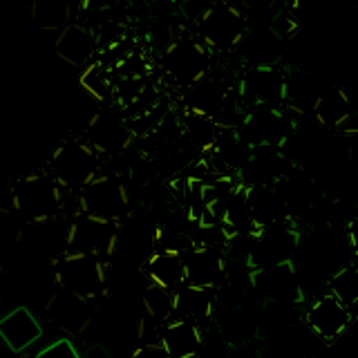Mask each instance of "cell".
<instances>
[{"mask_svg": "<svg viewBox=\"0 0 358 358\" xmlns=\"http://www.w3.org/2000/svg\"><path fill=\"white\" fill-rule=\"evenodd\" d=\"M67 190L56 182L54 175L31 173L20 177L11 188V208L25 224H41L56 220L65 208Z\"/></svg>", "mask_w": 358, "mask_h": 358, "instance_id": "obj_1", "label": "cell"}, {"mask_svg": "<svg viewBox=\"0 0 358 358\" xmlns=\"http://www.w3.org/2000/svg\"><path fill=\"white\" fill-rule=\"evenodd\" d=\"M54 264V282L59 289L90 302L108 294V260L87 253H63Z\"/></svg>", "mask_w": 358, "mask_h": 358, "instance_id": "obj_2", "label": "cell"}, {"mask_svg": "<svg viewBox=\"0 0 358 358\" xmlns=\"http://www.w3.org/2000/svg\"><path fill=\"white\" fill-rule=\"evenodd\" d=\"M101 155L85 139L65 141L50 157V173L67 193H78L101 175Z\"/></svg>", "mask_w": 358, "mask_h": 358, "instance_id": "obj_3", "label": "cell"}, {"mask_svg": "<svg viewBox=\"0 0 358 358\" xmlns=\"http://www.w3.org/2000/svg\"><path fill=\"white\" fill-rule=\"evenodd\" d=\"M162 70L171 83L188 90L210 72V48L199 36H177L162 54Z\"/></svg>", "mask_w": 358, "mask_h": 358, "instance_id": "obj_4", "label": "cell"}, {"mask_svg": "<svg viewBox=\"0 0 358 358\" xmlns=\"http://www.w3.org/2000/svg\"><path fill=\"white\" fill-rule=\"evenodd\" d=\"M78 210L90 217L121 224L130 215V195L117 175H96L85 188L76 193Z\"/></svg>", "mask_w": 358, "mask_h": 358, "instance_id": "obj_5", "label": "cell"}, {"mask_svg": "<svg viewBox=\"0 0 358 358\" xmlns=\"http://www.w3.org/2000/svg\"><path fill=\"white\" fill-rule=\"evenodd\" d=\"M300 231L296 220L257 229L249 240V266L262 268L280 262H291L300 251Z\"/></svg>", "mask_w": 358, "mask_h": 358, "instance_id": "obj_6", "label": "cell"}, {"mask_svg": "<svg viewBox=\"0 0 358 358\" xmlns=\"http://www.w3.org/2000/svg\"><path fill=\"white\" fill-rule=\"evenodd\" d=\"M242 137L251 145H282L296 130V119L285 106H266L255 103L249 106L238 126Z\"/></svg>", "mask_w": 358, "mask_h": 358, "instance_id": "obj_7", "label": "cell"}, {"mask_svg": "<svg viewBox=\"0 0 358 358\" xmlns=\"http://www.w3.org/2000/svg\"><path fill=\"white\" fill-rule=\"evenodd\" d=\"M249 27L251 20L244 14V9L217 0V5L208 11L195 31L208 45L210 52H235Z\"/></svg>", "mask_w": 358, "mask_h": 358, "instance_id": "obj_8", "label": "cell"}, {"mask_svg": "<svg viewBox=\"0 0 358 358\" xmlns=\"http://www.w3.org/2000/svg\"><path fill=\"white\" fill-rule=\"evenodd\" d=\"M119 227L117 222H106L90 217L78 210L70 220V231H67V251L65 253H87L96 257L115 255L117 240H119Z\"/></svg>", "mask_w": 358, "mask_h": 358, "instance_id": "obj_9", "label": "cell"}, {"mask_svg": "<svg viewBox=\"0 0 358 358\" xmlns=\"http://www.w3.org/2000/svg\"><path fill=\"white\" fill-rule=\"evenodd\" d=\"M251 287L266 300L280 302V305L296 307L305 302V289L300 282L298 266L291 262H280L271 266L253 268L251 271Z\"/></svg>", "mask_w": 358, "mask_h": 358, "instance_id": "obj_10", "label": "cell"}, {"mask_svg": "<svg viewBox=\"0 0 358 358\" xmlns=\"http://www.w3.org/2000/svg\"><path fill=\"white\" fill-rule=\"evenodd\" d=\"M302 322L318 336L322 343H336L345 331H350L354 324V313L352 309L343 305L334 294H322L311 302L309 309L305 311Z\"/></svg>", "mask_w": 358, "mask_h": 358, "instance_id": "obj_11", "label": "cell"}, {"mask_svg": "<svg viewBox=\"0 0 358 358\" xmlns=\"http://www.w3.org/2000/svg\"><path fill=\"white\" fill-rule=\"evenodd\" d=\"M287 50V41L271 27V22H251L238 45V59L246 67L280 65Z\"/></svg>", "mask_w": 358, "mask_h": 358, "instance_id": "obj_12", "label": "cell"}, {"mask_svg": "<svg viewBox=\"0 0 358 358\" xmlns=\"http://www.w3.org/2000/svg\"><path fill=\"white\" fill-rule=\"evenodd\" d=\"M186 260V285L220 289L227 280V249L210 244H195L184 251Z\"/></svg>", "mask_w": 358, "mask_h": 358, "instance_id": "obj_13", "label": "cell"}, {"mask_svg": "<svg viewBox=\"0 0 358 358\" xmlns=\"http://www.w3.org/2000/svg\"><path fill=\"white\" fill-rule=\"evenodd\" d=\"M240 94L244 106L266 103V106H285L287 96V72L273 67H246L240 81Z\"/></svg>", "mask_w": 358, "mask_h": 358, "instance_id": "obj_14", "label": "cell"}, {"mask_svg": "<svg viewBox=\"0 0 358 358\" xmlns=\"http://www.w3.org/2000/svg\"><path fill=\"white\" fill-rule=\"evenodd\" d=\"M85 134V141L103 157L123 155L134 139V132L130 130L126 117L115 115V112H99V115H94L87 123Z\"/></svg>", "mask_w": 358, "mask_h": 358, "instance_id": "obj_15", "label": "cell"}, {"mask_svg": "<svg viewBox=\"0 0 358 358\" xmlns=\"http://www.w3.org/2000/svg\"><path fill=\"white\" fill-rule=\"evenodd\" d=\"M296 168L294 159L287 155L282 145H253L251 159L240 173V182L244 186L253 184H271L275 186Z\"/></svg>", "mask_w": 358, "mask_h": 358, "instance_id": "obj_16", "label": "cell"}, {"mask_svg": "<svg viewBox=\"0 0 358 358\" xmlns=\"http://www.w3.org/2000/svg\"><path fill=\"white\" fill-rule=\"evenodd\" d=\"M43 338V324L29 307L18 305L0 318V341L14 354L27 352Z\"/></svg>", "mask_w": 358, "mask_h": 358, "instance_id": "obj_17", "label": "cell"}, {"mask_svg": "<svg viewBox=\"0 0 358 358\" xmlns=\"http://www.w3.org/2000/svg\"><path fill=\"white\" fill-rule=\"evenodd\" d=\"M92 302L59 289L48 302V318L70 336H81L92 322Z\"/></svg>", "mask_w": 358, "mask_h": 358, "instance_id": "obj_18", "label": "cell"}, {"mask_svg": "<svg viewBox=\"0 0 358 358\" xmlns=\"http://www.w3.org/2000/svg\"><path fill=\"white\" fill-rule=\"evenodd\" d=\"M217 307H220L217 289L184 285L175 291L173 318H188L195 320L199 327H206V324L215 322Z\"/></svg>", "mask_w": 358, "mask_h": 358, "instance_id": "obj_19", "label": "cell"}, {"mask_svg": "<svg viewBox=\"0 0 358 358\" xmlns=\"http://www.w3.org/2000/svg\"><path fill=\"white\" fill-rule=\"evenodd\" d=\"M99 50L101 48H99L96 31L85 25H76V22H70L65 29H61L59 38L54 43V52L65 63L81 67V70L96 59Z\"/></svg>", "mask_w": 358, "mask_h": 358, "instance_id": "obj_20", "label": "cell"}, {"mask_svg": "<svg viewBox=\"0 0 358 358\" xmlns=\"http://www.w3.org/2000/svg\"><path fill=\"white\" fill-rule=\"evenodd\" d=\"M159 345L168 358H197L204 347V331L195 320L173 318L162 327Z\"/></svg>", "mask_w": 358, "mask_h": 358, "instance_id": "obj_21", "label": "cell"}, {"mask_svg": "<svg viewBox=\"0 0 358 358\" xmlns=\"http://www.w3.org/2000/svg\"><path fill=\"white\" fill-rule=\"evenodd\" d=\"M311 117L324 130H338L345 134L350 132V123L356 119L350 94L341 85H329V83L324 85Z\"/></svg>", "mask_w": 358, "mask_h": 358, "instance_id": "obj_22", "label": "cell"}, {"mask_svg": "<svg viewBox=\"0 0 358 358\" xmlns=\"http://www.w3.org/2000/svg\"><path fill=\"white\" fill-rule=\"evenodd\" d=\"M141 271L148 282L162 285L171 291H177L186 285V260L184 251L177 249H155L148 260L141 264Z\"/></svg>", "mask_w": 358, "mask_h": 358, "instance_id": "obj_23", "label": "cell"}, {"mask_svg": "<svg viewBox=\"0 0 358 358\" xmlns=\"http://www.w3.org/2000/svg\"><path fill=\"white\" fill-rule=\"evenodd\" d=\"M246 199H249L251 215L257 229L271 227V224H280L287 220H294L285 204L280 190L271 184H253L246 186Z\"/></svg>", "mask_w": 358, "mask_h": 358, "instance_id": "obj_24", "label": "cell"}, {"mask_svg": "<svg viewBox=\"0 0 358 358\" xmlns=\"http://www.w3.org/2000/svg\"><path fill=\"white\" fill-rule=\"evenodd\" d=\"M115 85H117V74L112 67L103 65L96 59L83 67L81 87L94 101H101V103H106V101H115Z\"/></svg>", "mask_w": 358, "mask_h": 358, "instance_id": "obj_25", "label": "cell"}, {"mask_svg": "<svg viewBox=\"0 0 358 358\" xmlns=\"http://www.w3.org/2000/svg\"><path fill=\"white\" fill-rule=\"evenodd\" d=\"M31 18L41 29H65L72 18L70 0H29Z\"/></svg>", "mask_w": 358, "mask_h": 358, "instance_id": "obj_26", "label": "cell"}, {"mask_svg": "<svg viewBox=\"0 0 358 358\" xmlns=\"http://www.w3.org/2000/svg\"><path fill=\"white\" fill-rule=\"evenodd\" d=\"M141 307L145 316H150L159 324H166L168 320H173L175 311V291L166 289L162 285L148 282L143 287L141 294Z\"/></svg>", "mask_w": 358, "mask_h": 358, "instance_id": "obj_27", "label": "cell"}, {"mask_svg": "<svg viewBox=\"0 0 358 358\" xmlns=\"http://www.w3.org/2000/svg\"><path fill=\"white\" fill-rule=\"evenodd\" d=\"M327 289L350 309L358 307V264L352 260L334 271L327 280Z\"/></svg>", "mask_w": 358, "mask_h": 358, "instance_id": "obj_28", "label": "cell"}, {"mask_svg": "<svg viewBox=\"0 0 358 358\" xmlns=\"http://www.w3.org/2000/svg\"><path fill=\"white\" fill-rule=\"evenodd\" d=\"M22 222L14 208H0V253L14 251L22 240Z\"/></svg>", "mask_w": 358, "mask_h": 358, "instance_id": "obj_29", "label": "cell"}, {"mask_svg": "<svg viewBox=\"0 0 358 358\" xmlns=\"http://www.w3.org/2000/svg\"><path fill=\"white\" fill-rule=\"evenodd\" d=\"M215 5H217V0H186L184 5H179V14H182V18L188 25L197 27Z\"/></svg>", "mask_w": 358, "mask_h": 358, "instance_id": "obj_30", "label": "cell"}, {"mask_svg": "<svg viewBox=\"0 0 358 358\" xmlns=\"http://www.w3.org/2000/svg\"><path fill=\"white\" fill-rule=\"evenodd\" d=\"M36 358H83V354L78 352V347L70 338H59L45 345L36 354Z\"/></svg>", "mask_w": 358, "mask_h": 358, "instance_id": "obj_31", "label": "cell"}, {"mask_svg": "<svg viewBox=\"0 0 358 358\" xmlns=\"http://www.w3.org/2000/svg\"><path fill=\"white\" fill-rule=\"evenodd\" d=\"M130 358H168V356L159 343H148V345H139L137 350L130 354Z\"/></svg>", "mask_w": 358, "mask_h": 358, "instance_id": "obj_32", "label": "cell"}, {"mask_svg": "<svg viewBox=\"0 0 358 358\" xmlns=\"http://www.w3.org/2000/svg\"><path fill=\"white\" fill-rule=\"evenodd\" d=\"M345 238H347V244H350L354 257H358V215L350 222V227L345 231Z\"/></svg>", "mask_w": 358, "mask_h": 358, "instance_id": "obj_33", "label": "cell"}, {"mask_svg": "<svg viewBox=\"0 0 358 358\" xmlns=\"http://www.w3.org/2000/svg\"><path fill=\"white\" fill-rule=\"evenodd\" d=\"M83 358H110V352H108V347L106 345H101V343H94V345H90Z\"/></svg>", "mask_w": 358, "mask_h": 358, "instance_id": "obj_34", "label": "cell"}, {"mask_svg": "<svg viewBox=\"0 0 358 358\" xmlns=\"http://www.w3.org/2000/svg\"><path fill=\"white\" fill-rule=\"evenodd\" d=\"M171 3H173L175 7H179V5H184V3H186V0H171Z\"/></svg>", "mask_w": 358, "mask_h": 358, "instance_id": "obj_35", "label": "cell"}]
</instances>
